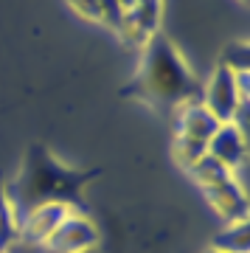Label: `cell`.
Wrapping results in <instances>:
<instances>
[{
    "label": "cell",
    "instance_id": "8fae6325",
    "mask_svg": "<svg viewBox=\"0 0 250 253\" xmlns=\"http://www.w3.org/2000/svg\"><path fill=\"white\" fill-rule=\"evenodd\" d=\"M188 174L194 177V183L200 186V189H208V186H216V183L233 177L231 169H225L222 163L216 161V158H211V155H203V158L188 169Z\"/></svg>",
    "mask_w": 250,
    "mask_h": 253
},
{
    "label": "cell",
    "instance_id": "9a60e30c",
    "mask_svg": "<svg viewBox=\"0 0 250 253\" xmlns=\"http://www.w3.org/2000/svg\"><path fill=\"white\" fill-rule=\"evenodd\" d=\"M68 6L84 20H96L98 23V0H68Z\"/></svg>",
    "mask_w": 250,
    "mask_h": 253
},
{
    "label": "cell",
    "instance_id": "30bf717a",
    "mask_svg": "<svg viewBox=\"0 0 250 253\" xmlns=\"http://www.w3.org/2000/svg\"><path fill=\"white\" fill-rule=\"evenodd\" d=\"M211 248L222 253H250V219L225 222V228L214 236Z\"/></svg>",
    "mask_w": 250,
    "mask_h": 253
},
{
    "label": "cell",
    "instance_id": "3957f363",
    "mask_svg": "<svg viewBox=\"0 0 250 253\" xmlns=\"http://www.w3.org/2000/svg\"><path fill=\"white\" fill-rule=\"evenodd\" d=\"M101 242L98 225L93 217H87L82 208H73L71 214L59 222L54 234L48 236V242L40 248L45 253H93Z\"/></svg>",
    "mask_w": 250,
    "mask_h": 253
},
{
    "label": "cell",
    "instance_id": "277c9868",
    "mask_svg": "<svg viewBox=\"0 0 250 253\" xmlns=\"http://www.w3.org/2000/svg\"><path fill=\"white\" fill-rule=\"evenodd\" d=\"M200 101H203V107H206L219 124H231L242 104H248V101H242V96H239L236 73L225 71V68H219V65L211 71L208 82H203Z\"/></svg>",
    "mask_w": 250,
    "mask_h": 253
},
{
    "label": "cell",
    "instance_id": "e0dca14e",
    "mask_svg": "<svg viewBox=\"0 0 250 253\" xmlns=\"http://www.w3.org/2000/svg\"><path fill=\"white\" fill-rule=\"evenodd\" d=\"M203 253H222V251H216V248H206Z\"/></svg>",
    "mask_w": 250,
    "mask_h": 253
},
{
    "label": "cell",
    "instance_id": "ba28073f",
    "mask_svg": "<svg viewBox=\"0 0 250 253\" xmlns=\"http://www.w3.org/2000/svg\"><path fill=\"white\" fill-rule=\"evenodd\" d=\"M171 116H174V135L194 138V141H203V144H208L214 138V132L219 129V121L203 107V101H188V104L174 110Z\"/></svg>",
    "mask_w": 250,
    "mask_h": 253
},
{
    "label": "cell",
    "instance_id": "5b68a950",
    "mask_svg": "<svg viewBox=\"0 0 250 253\" xmlns=\"http://www.w3.org/2000/svg\"><path fill=\"white\" fill-rule=\"evenodd\" d=\"M71 211L73 208L62 206V203H45V206H37L31 211H26L20 217V245H26V248H42L48 242V236L59 228V222Z\"/></svg>",
    "mask_w": 250,
    "mask_h": 253
},
{
    "label": "cell",
    "instance_id": "4fadbf2b",
    "mask_svg": "<svg viewBox=\"0 0 250 253\" xmlns=\"http://www.w3.org/2000/svg\"><path fill=\"white\" fill-rule=\"evenodd\" d=\"M219 68L231 73H250V45L248 40H233L222 48V59H219Z\"/></svg>",
    "mask_w": 250,
    "mask_h": 253
},
{
    "label": "cell",
    "instance_id": "7a4b0ae2",
    "mask_svg": "<svg viewBox=\"0 0 250 253\" xmlns=\"http://www.w3.org/2000/svg\"><path fill=\"white\" fill-rule=\"evenodd\" d=\"M135 90L143 101L174 113L188 101H200L203 82L188 68L186 56L169 37L155 34L141 48V68L135 76Z\"/></svg>",
    "mask_w": 250,
    "mask_h": 253
},
{
    "label": "cell",
    "instance_id": "6da1fadb",
    "mask_svg": "<svg viewBox=\"0 0 250 253\" xmlns=\"http://www.w3.org/2000/svg\"><path fill=\"white\" fill-rule=\"evenodd\" d=\"M98 177V169H71L62 161H56L42 144L28 146L23 166L11 186H6V194L14 203L17 214L23 217L26 211L45 203H62L71 208H82L84 186Z\"/></svg>",
    "mask_w": 250,
    "mask_h": 253
},
{
    "label": "cell",
    "instance_id": "5bb4252c",
    "mask_svg": "<svg viewBox=\"0 0 250 253\" xmlns=\"http://www.w3.org/2000/svg\"><path fill=\"white\" fill-rule=\"evenodd\" d=\"M124 17H126V11L121 9L118 0H98V23H104L107 28L118 31L124 26Z\"/></svg>",
    "mask_w": 250,
    "mask_h": 253
},
{
    "label": "cell",
    "instance_id": "52a82bcc",
    "mask_svg": "<svg viewBox=\"0 0 250 253\" xmlns=\"http://www.w3.org/2000/svg\"><path fill=\"white\" fill-rule=\"evenodd\" d=\"M208 155L216 158L231 174L242 166H248V135L236 124H219L214 138L208 141Z\"/></svg>",
    "mask_w": 250,
    "mask_h": 253
},
{
    "label": "cell",
    "instance_id": "8992f818",
    "mask_svg": "<svg viewBox=\"0 0 250 253\" xmlns=\"http://www.w3.org/2000/svg\"><path fill=\"white\" fill-rule=\"evenodd\" d=\"M203 194H206V203L211 206V211L219 214L225 222H239V219H248V214H250L248 189H242L233 177L216 183V186L203 189Z\"/></svg>",
    "mask_w": 250,
    "mask_h": 253
},
{
    "label": "cell",
    "instance_id": "d6986e66",
    "mask_svg": "<svg viewBox=\"0 0 250 253\" xmlns=\"http://www.w3.org/2000/svg\"><path fill=\"white\" fill-rule=\"evenodd\" d=\"M93 253H96V251H93Z\"/></svg>",
    "mask_w": 250,
    "mask_h": 253
},
{
    "label": "cell",
    "instance_id": "7c38bea8",
    "mask_svg": "<svg viewBox=\"0 0 250 253\" xmlns=\"http://www.w3.org/2000/svg\"><path fill=\"white\" fill-rule=\"evenodd\" d=\"M171 155H174V163L180 169H191L203 155H208V144L203 141H194V138H186V135H174L171 141Z\"/></svg>",
    "mask_w": 250,
    "mask_h": 253
},
{
    "label": "cell",
    "instance_id": "9c48e42d",
    "mask_svg": "<svg viewBox=\"0 0 250 253\" xmlns=\"http://www.w3.org/2000/svg\"><path fill=\"white\" fill-rule=\"evenodd\" d=\"M20 245V214L14 203L6 194V186H0V253H11Z\"/></svg>",
    "mask_w": 250,
    "mask_h": 253
},
{
    "label": "cell",
    "instance_id": "ac0fdd59",
    "mask_svg": "<svg viewBox=\"0 0 250 253\" xmlns=\"http://www.w3.org/2000/svg\"><path fill=\"white\" fill-rule=\"evenodd\" d=\"M239 3H248V0H239Z\"/></svg>",
    "mask_w": 250,
    "mask_h": 253
},
{
    "label": "cell",
    "instance_id": "2e32d148",
    "mask_svg": "<svg viewBox=\"0 0 250 253\" xmlns=\"http://www.w3.org/2000/svg\"><path fill=\"white\" fill-rule=\"evenodd\" d=\"M11 253H45V251H40V248H26V245H17Z\"/></svg>",
    "mask_w": 250,
    "mask_h": 253
}]
</instances>
